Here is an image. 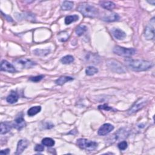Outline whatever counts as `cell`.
<instances>
[{"instance_id": "cell-1", "label": "cell", "mask_w": 155, "mask_h": 155, "mask_svg": "<svg viewBox=\"0 0 155 155\" xmlns=\"http://www.w3.org/2000/svg\"><path fill=\"white\" fill-rule=\"evenodd\" d=\"M126 65L134 72H143L148 71L153 66L151 61L142 60L127 59L125 60Z\"/></svg>"}, {"instance_id": "cell-2", "label": "cell", "mask_w": 155, "mask_h": 155, "mask_svg": "<svg viewBox=\"0 0 155 155\" xmlns=\"http://www.w3.org/2000/svg\"><path fill=\"white\" fill-rule=\"evenodd\" d=\"M78 10L84 16L91 18H96L99 15V10L97 8L86 3L80 4L78 7Z\"/></svg>"}, {"instance_id": "cell-3", "label": "cell", "mask_w": 155, "mask_h": 155, "mask_svg": "<svg viewBox=\"0 0 155 155\" xmlns=\"http://www.w3.org/2000/svg\"><path fill=\"white\" fill-rule=\"evenodd\" d=\"M107 65L113 72L117 73H124L126 72V67L117 60L113 59L107 60Z\"/></svg>"}, {"instance_id": "cell-4", "label": "cell", "mask_w": 155, "mask_h": 155, "mask_svg": "<svg viewBox=\"0 0 155 155\" xmlns=\"http://www.w3.org/2000/svg\"><path fill=\"white\" fill-rule=\"evenodd\" d=\"M13 64L15 68L24 69V68H30L35 66L36 63L27 58H18L13 61Z\"/></svg>"}, {"instance_id": "cell-5", "label": "cell", "mask_w": 155, "mask_h": 155, "mask_svg": "<svg viewBox=\"0 0 155 155\" xmlns=\"http://www.w3.org/2000/svg\"><path fill=\"white\" fill-rule=\"evenodd\" d=\"M113 51L115 54L124 57H131L136 52V50L134 48H125L120 46L115 47Z\"/></svg>"}, {"instance_id": "cell-6", "label": "cell", "mask_w": 155, "mask_h": 155, "mask_svg": "<svg viewBox=\"0 0 155 155\" xmlns=\"http://www.w3.org/2000/svg\"><path fill=\"white\" fill-rule=\"evenodd\" d=\"M77 145L79 148L83 150L93 151L98 147V143L94 141H91L86 139H79L76 142Z\"/></svg>"}, {"instance_id": "cell-7", "label": "cell", "mask_w": 155, "mask_h": 155, "mask_svg": "<svg viewBox=\"0 0 155 155\" xmlns=\"http://www.w3.org/2000/svg\"><path fill=\"white\" fill-rule=\"evenodd\" d=\"M154 24H155V19L154 17L150 20L148 24H147L145 32L144 37L147 40H152L154 38Z\"/></svg>"}, {"instance_id": "cell-8", "label": "cell", "mask_w": 155, "mask_h": 155, "mask_svg": "<svg viewBox=\"0 0 155 155\" xmlns=\"http://www.w3.org/2000/svg\"><path fill=\"white\" fill-rule=\"evenodd\" d=\"M147 104V100L144 98H140L137 100L134 104L130 108L128 111V113L129 115H132L135 113L136 112H138L140 110L142 109Z\"/></svg>"}, {"instance_id": "cell-9", "label": "cell", "mask_w": 155, "mask_h": 155, "mask_svg": "<svg viewBox=\"0 0 155 155\" xmlns=\"http://www.w3.org/2000/svg\"><path fill=\"white\" fill-rule=\"evenodd\" d=\"M13 126L18 130H21L26 126V122L22 113H20L16 117L13 124Z\"/></svg>"}, {"instance_id": "cell-10", "label": "cell", "mask_w": 155, "mask_h": 155, "mask_svg": "<svg viewBox=\"0 0 155 155\" xmlns=\"http://www.w3.org/2000/svg\"><path fill=\"white\" fill-rule=\"evenodd\" d=\"M1 71L9 73H15L16 72L15 67L6 60H3L1 61Z\"/></svg>"}, {"instance_id": "cell-11", "label": "cell", "mask_w": 155, "mask_h": 155, "mask_svg": "<svg viewBox=\"0 0 155 155\" xmlns=\"http://www.w3.org/2000/svg\"><path fill=\"white\" fill-rule=\"evenodd\" d=\"M114 129L113 125L110 124H103L98 130V134L101 136H104L110 133Z\"/></svg>"}, {"instance_id": "cell-12", "label": "cell", "mask_w": 155, "mask_h": 155, "mask_svg": "<svg viewBox=\"0 0 155 155\" xmlns=\"http://www.w3.org/2000/svg\"><path fill=\"white\" fill-rule=\"evenodd\" d=\"M112 33L116 39L119 40H123L126 37V33L122 30L119 29H116V28L113 29L112 30Z\"/></svg>"}, {"instance_id": "cell-13", "label": "cell", "mask_w": 155, "mask_h": 155, "mask_svg": "<svg viewBox=\"0 0 155 155\" xmlns=\"http://www.w3.org/2000/svg\"><path fill=\"white\" fill-rule=\"evenodd\" d=\"M28 146V142L26 140H20L18 145H17V148H16V151L15 153L16 154H21L24 150Z\"/></svg>"}, {"instance_id": "cell-14", "label": "cell", "mask_w": 155, "mask_h": 155, "mask_svg": "<svg viewBox=\"0 0 155 155\" xmlns=\"http://www.w3.org/2000/svg\"><path fill=\"white\" fill-rule=\"evenodd\" d=\"M102 20L107 22H114L119 20V16L115 13H109L102 18Z\"/></svg>"}, {"instance_id": "cell-15", "label": "cell", "mask_w": 155, "mask_h": 155, "mask_svg": "<svg viewBox=\"0 0 155 155\" xmlns=\"http://www.w3.org/2000/svg\"><path fill=\"white\" fill-rule=\"evenodd\" d=\"M19 98V96L16 92L12 91L10 94L7 97L6 100L7 101L10 103V104H14L18 101Z\"/></svg>"}, {"instance_id": "cell-16", "label": "cell", "mask_w": 155, "mask_h": 155, "mask_svg": "<svg viewBox=\"0 0 155 155\" xmlns=\"http://www.w3.org/2000/svg\"><path fill=\"white\" fill-rule=\"evenodd\" d=\"M100 5L102 8L108 10H112L116 7L115 4L112 1H101Z\"/></svg>"}, {"instance_id": "cell-17", "label": "cell", "mask_w": 155, "mask_h": 155, "mask_svg": "<svg viewBox=\"0 0 155 155\" xmlns=\"http://www.w3.org/2000/svg\"><path fill=\"white\" fill-rule=\"evenodd\" d=\"M73 80V78L71 77V76H62L60 77L58 79H57L55 81V84L58 85H62L64 84L65 83L69 82Z\"/></svg>"}, {"instance_id": "cell-18", "label": "cell", "mask_w": 155, "mask_h": 155, "mask_svg": "<svg viewBox=\"0 0 155 155\" xmlns=\"http://www.w3.org/2000/svg\"><path fill=\"white\" fill-rule=\"evenodd\" d=\"M0 127H1V131H0V133H1V134L7 133L10 131L12 129L11 125L8 123H1Z\"/></svg>"}, {"instance_id": "cell-19", "label": "cell", "mask_w": 155, "mask_h": 155, "mask_svg": "<svg viewBox=\"0 0 155 155\" xmlns=\"http://www.w3.org/2000/svg\"><path fill=\"white\" fill-rule=\"evenodd\" d=\"M41 110V106H35L31 107L27 112V115L29 116H35L38 113H40Z\"/></svg>"}, {"instance_id": "cell-20", "label": "cell", "mask_w": 155, "mask_h": 155, "mask_svg": "<svg viewBox=\"0 0 155 155\" xmlns=\"http://www.w3.org/2000/svg\"><path fill=\"white\" fill-rule=\"evenodd\" d=\"M78 19H79V16L76 15L67 16L65 17V24L68 25L73 22L78 21Z\"/></svg>"}, {"instance_id": "cell-21", "label": "cell", "mask_w": 155, "mask_h": 155, "mask_svg": "<svg viewBox=\"0 0 155 155\" xmlns=\"http://www.w3.org/2000/svg\"><path fill=\"white\" fill-rule=\"evenodd\" d=\"M73 7V3L70 1H64L61 5V9L62 10H70Z\"/></svg>"}, {"instance_id": "cell-22", "label": "cell", "mask_w": 155, "mask_h": 155, "mask_svg": "<svg viewBox=\"0 0 155 155\" xmlns=\"http://www.w3.org/2000/svg\"><path fill=\"white\" fill-rule=\"evenodd\" d=\"M98 72V69L97 68L93 67V66H90L88 67L85 70V73L86 75L88 76H93L97 73Z\"/></svg>"}, {"instance_id": "cell-23", "label": "cell", "mask_w": 155, "mask_h": 155, "mask_svg": "<svg viewBox=\"0 0 155 155\" xmlns=\"http://www.w3.org/2000/svg\"><path fill=\"white\" fill-rule=\"evenodd\" d=\"M55 141L50 137H45L42 140V144L46 147H52L55 145Z\"/></svg>"}, {"instance_id": "cell-24", "label": "cell", "mask_w": 155, "mask_h": 155, "mask_svg": "<svg viewBox=\"0 0 155 155\" xmlns=\"http://www.w3.org/2000/svg\"><path fill=\"white\" fill-rule=\"evenodd\" d=\"M74 61V58L72 55H67L61 58V62L64 64H68Z\"/></svg>"}, {"instance_id": "cell-25", "label": "cell", "mask_w": 155, "mask_h": 155, "mask_svg": "<svg viewBox=\"0 0 155 155\" xmlns=\"http://www.w3.org/2000/svg\"><path fill=\"white\" fill-rule=\"evenodd\" d=\"M87 28L85 26H84V25L79 26L76 29V33L78 36H81L86 31H87Z\"/></svg>"}, {"instance_id": "cell-26", "label": "cell", "mask_w": 155, "mask_h": 155, "mask_svg": "<svg viewBox=\"0 0 155 155\" xmlns=\"http://www.w3.org/2000/svg\"><path fill=\"white\" fill-rule=\"evenodd\" d=\"M68 35L66 32H61L59 33L58 39L60 41H61L62 42H64V41H67L68 40Z\"/></svg>"}, {"instance_id": "cell-27", "label": "cell", "mask_w": 155, "mask_h": 155, "mask_svg": "<svg viewBox=\"0 0 155 155\" xmlns=\"http://www.w3.org/2000/svg\"><path fill=\"white\" fill-rule=\"evenodd\" d=\"M118 147L120 150H124L127 148L128 144L126 141H121L118 144Z\"/></svg>"}, {"instance_id": "cell-28", "label": "cell", "mask_w": 155, "mask_h": 155, "mask_svg": "<svg viewBox=\"0 0 155 155\" xmlns=\"http://www.w3.org/2000/svg\"><path fill=\"white\" fill-rule=\"evenodd\" d=\"M43 78H44L43 75H40V76H34V77H31L29 79L31 81L35 82H38L39 81H40Z\"/></svg>"}, {"instance_id": "cell-29", "label": "cell", "mask_w": 155, "mask_h": 155, "mask_svg": "<svg viewBox=\"0 0 155 155\" xmlns=\"http://www.w3.org/2000/svg\"><path fill=\"white\" fill-rule=\"evenodd\" d=\"M44 150V147L43 145H40V144H37L35 147V150L36 151H39V152H41L43 151Z\"/></svg>"}, {"instance_id": "cell-30", "label": "cell", "mask_w": 155, "mask_h": 155, "mask_svg": "<svg viewBox=\"0 0 155 155\" xmlns=\"http://www.w3.org/2000/svg\"><path fill=\"white\" fill-rule=\"evenodd\" d=\"M99 109H102V110H107V111H109V110H113V109L112 107H109L106 104L102 105V106H99Z\"/></svg>"}, {"instance_id": "cell-31", "label": "cell", "mask_w": 155, "mask_h": 155, "mask_svg": "<svg viewBox=\"0 0 155 155\" xmlns=\"http://www.w3.org/2000/svg\"><path fill=\"white\" fill-rule=\"evenodd\" d=\"M10 152V150L9 149H6V150H3L1 151H0V154H8Z\"/></svg>"}, {"instance_id": "cell-32", "label": "cell", "mask_w": 155, "mask_h": 155, "mask_svg": "<svg viewBox=\"0 0 155 155\" xmlns=\"http://www.w3.org/2000/svg\"><path fill=\"white\" fill-rule=\"evenodd\" d=\"M148 2L149 3H150V4H151L152 5H154L155 4V1H154V0H153V1H148Z\"/></svg>"}]
</instances>
